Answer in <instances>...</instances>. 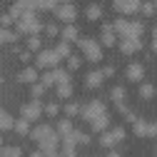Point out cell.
<instances>
[{
  "mask_svg": "<svg viewBox=\"0 0 157 157\" xmlns=\"http://www.w3.org/2000/svg\"><path fill=\"white\" fill-rule=\"evenodd\" d=\"M43 25H40V20H37V15L35 13H25L23 17H17V33H28V35H33V33H37Z\"/></svg>",
  "mask_w": 157,
  "mask_h": 157,
  "instance_id": "1",
  "label": "cell"
},
{
  "mask_svg": "<svg viewBox=\"0 0 157 157\" xmlns=\"http://www.w3.org/2000/svg\"><path fill=\"white\" fill-rule=\"evenodd\" d=\"M40 112H43L40 100H33V102H25V105H23V117H25V120H37Z\"/></svg>",
  "mask_w": 157,
  "mask_h": 157,
  "instance_id": "2",
  "label": "cell"
},
{
  "mask_svg": "<svg viewBox=\"0 0 157 157\" xmlns=\"http://www.w3.org/2000/svg\"><path fill=\"white\" fill-rule=\"evenodd\" d=\"M80 48H82V52L90 57V60H100V45H95V43H90V40H80Z\"/></svg>",
  "mask_w": 157,
  "mask_h": 157,
  "instance_id": "3",
  "label": "cell"
},
{
  "mask_svg": "<svg viewBox=\"0 0 157 157\" xmlns=\"http://www.w3.org/2000/svg\"><path fill=\"white\" fill-rule=\"evenodd\" d=\"M55 63H57V52L55 50H43L40 55H37V65L40 67H50Z\"/></svg>",
  "mask_w": 157,
  "mask_h": 157,
  "instance_id": "4",
  "label": "cell"
},
{
  "mask_svg": "<svg viewBox=\"0 0 157 157\" xmlns=\"http://www.w3.org/2000/svg\"><path fill=\"white\" fill-rule=\"evenodd\" d=\"M115 8L120 13H135L137 8H140V0H117Z\"/></svg>",
  "mask_w": 157,
  "mask_h": 157,
  "instance_id": "5",
  "label": "cell"
},
{
  "mask_svg": "<svg viewBox=\"0 0 157 157\" xmlns=\"http://www.w3.org/2000/svg\"><path fill=\"white\" fill-rule=\"evenodd\" d=\"M57 17L65 20V23H72L75 20V8L72 5H60V8H57Z\"/></svg>",
  "mask_w": 157,
  "mask_h": 157,
  "instance_id": "6",
  "label": "cell"
},
{
  "mask_svg": "<svg viewBox=\"0 0 157 157\" xmlns=\"http://www.w3.org/2000/svg\"><path fill=\"white\" fill-rule=\"evenodd\" d=\"M50 135H52V130H50L48 125H37V127L33 130V140L40 142V140H45V137H50Z\"/></svg>",
  "mask_w": 157,
  "mask_h": 157,
  "instance_id": "7",
  "label": "cell"
},
{
  "mask_svg": "<svg viewBox=\"0 0 157 157\" xmlns=\"http://www.w3.org/2000/svg\"><path fill=\"white\" fill-rule=\"evenodd\" d=\"M13 127H15L13 117H10L5 110H0V132H3V130H13Z\"/></svg>",
  "mask_w": 157,
  "mask_h": 157,
  "instance_id": "8",
  "label": "cell"
},
{
  "mask_svg": "<svg viewBox=\"0 0 157 157\" xmlns=\"http://www.w3.org/2000/svg\"><path fill=\"white\" fill-rule=\"evenodd\" d=\"M122 135H125L122 130H115V132H107V135L102 137V145H105V147H110V145H115V142H117V140H120V137H122Z\"/></svg>",
  "mask_w": 157,
  "mask_h": 157,
  "instance_id": "9",
  "label": "cell"
},
{
  "mask_svg": "<svg viewBox=\"0 0 157 157\" xmlns=\"http://www.w3.org/2000/svg\"><path fill=\"white\" fill-rule=\"evenodd\" d=\"M137 48H140V40H137V37H125V43H122L125 52H135Z\"/></svg>",
  "mask_w": 157,
  "mask_h": 157,
  "instance_id": "10",
  "label": "cell"
},
{
  "mask_svg": "<svg viewBox=\"0 0 157 157\" xmlns=\"http://www.w3.org/2000/svg\"><path fill=\"white\" fill-rule=\"evenodd\" d=\"M17 77H20L23 82H35V80H37V72H35L33 67H25V70H23L20 75H17Z\"/></svg>",
  "mask_w": 157,
  "mask_h": 157,
  "instance_id": "11",
  "label": "cell"
},
{
  "mask_svg": "<svg viewBox=\"0 0 157 157\" xmlns=\"http://www.w3.org/2000/svg\"><path fill=\"white\" fill-rule=\"evenodd\" d=\"M127 77H130V80H140V77H142V67L140 65H130L127 67Z\"/></svg>",
  "mask_w": 157,
  "mask_h": 157,
  "instance_id": "12",
  "label": "cell"
},
{
  "mask_svg": "<svg viewBox=\"0 0 157 157\" xmlns=\"http://www.w3.org/2000/svg\"><path fill=\"white\" fill-rule=\"evenodd\" d=\"M0 157H20V150L17 147H0Z\"/></svg>",
  "mask_w": 157,
  "mask_h": 157,
  "instance_id": "13",
  "label": "cell"
},
{
  "mask_svg": "<svg viewBox=\"0 0 157 157\" xmlns=\"http://www.w3.org/2000/svg\"><path fill=\"white\" fill-rule=\"evenodd\" d=\"M28 130H30V120H25V117H23V120H17V122H15V132L28 135Z\"/></svg>",
  "mask_w": 157,
  "mask_h": 157,
  "instance_id": "14",
  "label": "cell"
},
{
  "mask_svg": "<svg viewBox=\"0 0 157 157\" xmlns=\"http://www.w3.org/2000/svg\"><path fill=\"white\" fill-rule=\"evenodd\" d=\"M13 40H17V35L10 33V30H3V28H0V43H13Z\"/></svg>",
  "mask_w": 157,
  "mask_h": 157,
  "instance_id": "15",
  "label": "cell"
},
{
  "mask_svg": "<svg viewBox=\"0 0 157 157\" xmlns=\"http://www.w3.org/2000/svg\"><path fill=\"white\" fill-rule=\"evenodd\" d=\"M75 37H77V30H75L72 25H67V28L63 30V40H65V43H70V40H75Z\"/></svg>",
  "mask_w": 157,
  "mask_h": 157,
  "instance_id": "16",
  "label": "cell"
},
{
  "mask_svg": "<svg viewBox=\"0 0 157 157\" xmlns=\"http://www.w3.org/2000/svg\"><path fill=\"white\" fill-rule=\"evenodd\" d=\"M102 43H105V45H112V43H115V33H112V28H102Z\"/></svg>",
  "mask_w": 157,
  "mask_h": 157,
  "instance_id": "17",
  "label": "cell"
},
{
  "mask_svg": "<svg viewBox=\"0 0 157 157\" xmlns=\"http://www.w3.org/2000/svg\"><path fill=\"white\" fill-rule=\"evenodd\" d=\"M92 122V130H105V125H107V120H105V115H100V117H95V120H90Z\"/></svg>",
  "mask_w": 157,
  "mask_h": 157,
  "instance_id": "18",
  "label": "cell"
},
{
  "mask_svg": "<svg viewBox=\"0 0 157 157\" xmlns=\"http://www.w3.org/2000/svg\"><path fill=\"white\" fill-rule=\"evenodd\" d=\"M102 82V75L100 72H90L87 75V85H100Z\"/></svg>",
  "mask_w": 157,
  "mask_h": 157,
  "instance_id": "19",
  "label": "cell"
},
{
  "mask_svg": "<svg viewBox=\"0 0 157 157\" xmlns=\"http://www.w3.org/2000/svg\"><path fill=\"white\" fill-rule=\"evenodd\" d=\"M28 48H30V50H40V37H37V35H30Z\"/></svg>",
  "mask_w": 157,
  "mask_h": 157,
  "instance_id": "20",
  "label": "cell"
},
{
  "mask_svg": "<svg viewBox=\"0 0 157 157\" xmlns=\"http://www.w3.org/2000/svg\"><path fill=\"white\" fill-rule=\"evenodd\" d=\"M87 17H90V20H97V17H100V8H97V5H90V8H87Z\"/></svg>",
  "mask_w": 157,
  "mask_h": 157,
  "instance_id": "21",
  "label": "cell"
},
{
  "mask_svg": "<svg viewBox=\"0 0 157 157\" xmlns=\"http://www.w3.org/2000/svg\"><path fill=\"white\" fill-rule=\"evenodd\" d=\"M57 95H60V97H67V95H70V85H67V82H60V87H57Z\"/></svg>",
  "mask_w": 157,
  "mask_h": 157,
  "instance_id": "22",
  "label": "cell"
},
{
  "mask_svg": "<svg viewBox=\"0 0 157 157\" xmlns=\"http://www.w3.org/2000/svg\"><path fill=\"white\" fill-rule=\"evenodd\" d=\"M57 57H67V43H63V45H57Z\"/></svg>",
  "mask_w": 157,
  "mask_h": 157,
  "instance_id": "23",
  "label": "cell"
},
{
  "mask_svg": "<svg viewBox=\"0 0 157 157\" xmlns=\"http://www.w3.org/2000/svg\"><path fill=\"white\" fill-rule=\"evenodd\" d=\"M13 20H15V17H13L10 13H8V15H3V17H0V23H3V25H10Z\"/></svg>",
  "mask_w": 157,
  "mask_h": 157,
  "instance_id": "24",
  "label": "cell"
},
{
  "mask_svg": "<svg viewBox=\"0 0 157 157\" xmlns=\"http://www.w3.org/2000/svg\"><path fill=\"white\" fill-rule=\"evenodd\" d=\"M60 132H63V135H67V132H70V122H67V120H63V122H60Z\"/></svg>",
  "mask_w": 157,
  "mask_h": 157,
  "instance_id": "25",
  "label": "cell"
},
{
  "mask_svg": "<svg viewBox=\"0 0 157 157\" xmlns=\"http://www.w3.org/2000/svg\"><path fill=\"white\" fill-rule=\"evenodd\" d=\"M43 90H45V85H35V87H33V95H35V97H40Z\"/></svg>",
  "mask_w": 157,
  "mask_h": 157,
  "instance_id": "26",
  "label": "cell"
},
{
  "mask_svg": "<svg viewBox=\"0 0 157 157\" xmlns=\"http://www.w3.org/2000/svg\"><path fill=\"white\" fill-rule=\"evenodd\" d=\"M152 92H155V90H152V87H150V85H142V97H150V95H152Z\"/></svg>",
  "mask_w": 157,
  "mask_h": 157,
  "instance_id": "27",
  "label": "cell"
},
{
  "mask_svg": "<svg viewBox=\"0 0 157 157\" xmlns=\"http://www.w3.org/2000/svg\"><path fill=\"white\" fill-rule=\"evenodd\" d=\"M45 112H48V115H55V112H57V105H48Z\"/></svg>",
  "mask_w": 157,
  "mask_h": 157,
  "instance_id": "28",
  "label": "cell"
},
{
  "mask_svg": "<svg viewBox=\"0 0 157 157\" xmlns=\"http://www.w3.org/2000/svg\"><path fill=\"white\" fill-rule=\"evenodd\" d=\"M45 30H48V35H57V28H55V25H48Z\"/></svg>",
  "mask_w": 157,
  "mask_h": 157,
  "instance_id": "29",
  "label": "cell"
},
{
  "mask_svg": "<svg viewBox=\"0 0 157 157\" xmlns=\"http://www.w3.org/2000/svg\"><path fill=\"white\" fill-rule=\"evenodd\" d=\"M142 13H145V15H150V13H152V5H150V3H147V5H142Z\"/></svg>",
  "mask_w": 157,
  "mask_h": 157,
  "instance_id": "30",
  "label": "cell"
},
{
  "mask_svg": "<svg viewBox=\"0 0 157 157\" xmlns=\"http://www.w3.org/2000/svg\"><path fill=\"white\" fill-rule=\"evenodd\" d=\"M155 50H157V30H155Z\"/></svg>",
  "mask_w": 157,
  "mask_h": 157,
  "instance_id": "31",
  "label": "cell"
},
{
  "mask_svg": "<svg viewBox=\"0 0 157 157\" xmlns=\"http://www.w3.org/2000/svg\"><path fill=\"white\" fill-rule=\"evenodd\" d=\"M0 147H3V137H0Z\"/></svg>",
  "mask_w": 157,
  "mask_h": 157,
  "instance_id": "32",
  "label": "cell"
},
{
  "mask_svg": "<svg viewBox=\"0 0 157 157\" xmlns=\"http://www.w3.org/2000/svg\"><path fill=\"white\" fill-rule=\"evenodd\" d=\"M0 82H3V72H0Z\"/></svg>",
  "mask_w": 157,
  "mask_h": 157,
  "instance_id": "33",
  "label": "cell"
},
{
  "mask_svg": "<svg viewBox=\"0 0 157 157\" xmlns=\"http://www.w3.org/2000/svg\"><path fill=\"white\" fill-rule=\"evenodd\" d=\"M33 157H40V155H33Z\"/></svg>",
  "mask_w": 157,
  "mask_h": 157,
  "instance_id": "34",
  "label": "cell"
}]
</instances>
